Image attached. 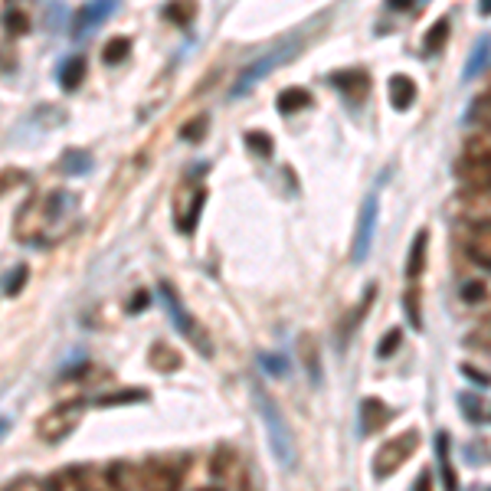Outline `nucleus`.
Listing matches in <instances>:
<instances>
[{
    "label": "nucleus",
    "mask_w": 491,
    "mask_h": 491,
    "mask_svg": "<svg viewBox=\"0 0 491 491\" xmlns=\"http://www.w3.org/2000/svg\"><path fill=\"white\" fill-rule=\"evenodd\" d=\"M76 223V197L69 190H47L20 207L13 237L30 246H53L66 239Z\"/></svg>",
    "instance_id": "nucleus-1"
},
{
    "label": "nucleus",
    "mask_w": 491,
    "mask_h": 491,
    "mask_svg": "<svg viewBox=\"0 0 491 491\" xmlns=\"http://www.w3.org/2000/svg\"><path fill=\"white\" fill-rule=\"evenodd\" d=\"M259 413H263L265 433H269V445H272L275 459H279L285 469H292L298 449H295V439H292V433H289V423H285L279 407H275L265 393H259Z\"/></svg>",
    "instance_id": "nucleus-2"
},
{
    "label": "nucleus",
    "mask_w": 491,
    "mask_h": 491,
    "mask_svg": "<svg viewBox=\"0 0 491 491\" xmlns=\"http://www.w3.org/2000/svg\"><path fill=\"white\" fill-rule=\"evenodd\" d=\"M416 445H419V433H416V429H407V433L387 439V443L377 449V455H374V478L397 475L400 469L409 462V455L416 452Z\"/></svg>",
    "instance_id": "nucleus-3"
},
{
    "label": "nucleus",
    "mask_w": 491,
    "mask_h": 491,
    "mask_svg": "<svg viewBox=\"0 0 491 491\" xmlns=\"http://www.w3.org/2000/svg\"><path fill=\"white\" fill-rule=\"evenodd\" d=\"M82 413H85L82 400H69V403H59V407H53L47 416H39V423H37L39 439H43V443H49V445L63 443L66 435H73V429L79 426Z\"/></svg>",
    "instance_id": "nucleus-4"
},
{
    "label": "nucleus",
    "mask_w": 491,
    "mask_h": 491,
    "mask_svg": "<svg viewBox=\"0 0 491 491\" xmlns=\"http://www.w3.org/2000/svg\"><path fill=\"white\" fill-rule=\"evenodd\" d=\"M161 289V302H164V308H168V314L174 318V328L184 334V338L190 340V344H197L200 348V354H210V340H207V334L200 331V324H197V318L184 308V302H180V295H177V289L170 282H161L158 285Z\"/></svg>",
    "instance_id": "nucleus-5"
},
{
    "label": "nucleus",
    "mask_w": 491,
    "mask_h": 491,
    "mask_svg": "<svg viewBox=\"0 0 491 491\" xmlns=\"http://www.w3.org/2000/svg\"><path fill=\"white\" fill-rule=\"evenodd\" d=\"M455 217L469 229L491 227V187H465L455 197Z\"/></svg>",
    "instance_id": "nucleus-6"
},
{
    "label": "nucleus",
    "mask_w": 491,
    "mask_h": 491,
    "mask_svg": "<svg viewBox=\"0 0 491 491\" xmlns=\"http://www.w3.org/2000/svg\"><path fill=\"white\" fill-rule=\"evenodd\" d=\"M295 49H298V43H289V47H279V49H272V53H265L263 59H255L253 66H246V73L237 79V89H233V95H246L249 89H253V82L265 79L275 66H285V63L295 56Z\"/></svg>",
    "instance_id": "nucleus-7"
},
{
    "label": "nucleus",
    "mask_w": 491,
    "mask_h": 491,
    "mask_svg": "<svg viewBox=\"0 0 491 491\" xmlns=\"http://www.w3.org/2000/svg\"><path fill=\"white\" fill-rule=\"evenodd\" d=\"M377 213H380L377 194H370V197L364 200V210H360L357 237H354V253H350L354 263H364V259H367L370 243H374V233H377Z\"/></svg>",
    "instance_id": "nucleus-8"
},
{
    "label": "nucleus",
    "mask_w": 491,
    "mask_h": 491,
    "mask_svg": "<svg viewBox=\"0 0 491 491\" xmlns=\"http://www.w3.org/2000/svg\"><path fill=\"white\" fill-rule=\"evenodd\" d=\"M115 4L118 0H85L82 7L76 10V17H73V39H85L99 23H105L112 17Z\"/></svg>",
    "instance_id": "nucleus-9"
},
{
    "label": "nucleus",
    "mask_w": 491,
    "mask_h": 491,
    "mask_svg": "<svg viewBox=\"0 0 491 491\" xmlns=\"http://www.w3.org/2000/svg\"><path fill=\"white\" fill-rule=\"evenodd\" d=\"M138 469H142V482L148 491H177L180 475L177 469H170L168 462H148V465H138Z\"/></svg>",
    "instance_id": "nucleus-10"
},
{
    "label": "nucleus",
    "mask_w": 491,
    "mask_h": 491,
    "mask_svg": "<svg viewBox=\"0 0 491 491\" xmlns=\"http://www.w3.org/2000/svg\"><path fill=\"white\" fill-rule=\"evenodd\" d=\"M180 200H184V203H177V227H180V233H194L200 210H203V203H207V190H200V187L187 190Z\"/></svg>",
    "instance_id": "nucleus-11"
},
{
    "label": "nucleus",
    "mask_w": 491,
    "mask_h": 491,
    "mask_svg": "<svg viewBox=\"0 0 491 491\" xmlns=\"http://www.w3.org/2000/svg\"><path fill=\"white\" fill-rule=\"evenodd\" d=\"M465 253H469V259H472L475 265L491 269V227L469 229V233H465Z\"/></svg>",
    "instance_id": "nucleus-12"
},
{
    "label": "nucleus",
    "mask_w": 491,
    "mask_h": 491,
    "mask_svg": "<svg viewBox=\"0 0 491 491\" xmlns=\"http://www.w3.org/2000/svg\"><path fill=\"white\" fill-rule=\"evenodd\" d=\"M390 409L383 400L377 397H367L364 403H360V426H364V433H377V429H383V426L390 423Z\"/></svg>",
    "instance_id": "nucleus-13"
},
{
    "label": "nucleus",
    "mask_w": 491,
    "mask_h": 491,
    "mask_svg": "<svg viewBox=\"0 0 491 491\" xmlns=\"http://www.w3.org/2000/svg\"><path fill=\"white\" fill-rule=\"evenodd\" d=\"M455 174H459L465 187H491V161H469V158H462Z\"/></svg>",
    "instance_id": "nucleus-14"
},
{
    "label": "nucleus",
    "mask_w": 491,
    "mask_h": 491,
    "mask_svg": "<svg viewBox=\"0 0 491 491\" xmlns=\"http://www.w3.org/2000/svg\"><path fill=\"white\" fill-rule=\"evenodd\" d=\"M108 478H112L115 491H148L142 482V469L138 465H112L108 469Z\"/></svg>",
    "instance_id": "nucleus-15"
},
{
    "label": "nucleus",
    "mask_w": 491,
    "mask_h": 491,
    "mask_svg": "<svg viewBox=\"0 0 491 491\" xmlns=\"http://www.w3.org/2000/svg\"><path fill=\"white\" fill-rule=\"evenodd\" d=\"M387 92H390V105H393L397 112H407L416 99V82L409 76H393Z\"/></svg>",
    "instance_id": "nucleus-16"
},
{
    "label": "nucleus",
    "mask_w": 491,
    "mask_h": 491,
    "mask_svg": "<svg viewBox=\"0 0 491 491\" xmlns=\"http://www.w3.org/2000/svg\"><path fill=\"white\" fill-rule=\"evenodd\" d=\"M462 158L469 161H491V132L478 128L465 138V148H462Z\"/></svg>",
    "instance_id": "nucleus-17"
},
{
    "label": "nucleus",
    "mask_w": 491,
    "mask_h": 491,
    "mask_svg": "<svg viewBox=\"0 0 491 491\" xmlns=\"http://www.w3.org/2000/svg\"><path fill=\"white\" fill-rule=\"evenodd\" d=\"M426 243H429V233L426 229H419L413 239V246H409V259H407V275L409 282H416L419 275H423L426 269Z\"/></svg>",
    "instance_id": "nucleus-18"
},
{
    "label": "nucleus",
    "mask_w": 491,
    "mask_h": 491,
    "mask_svg": "<svg viewBox=\"0 0 491 491\" xmlns=\"http://www.w3.org/2000/svg\"><path fill=\"white\" fill-rule=\"evenodd\" d=\"M435 452H439V465H443L445 491H455L459 488V478H455V472H452V455H449V435L445 433H439V439H435Z\"/></svg>",
    "instance_id": "nucleus-19"
},
{
    "label": "nucleus",
    "mask_w": 491,
    "mask_h": 491,
    "mask_svg": "<svg viewBox=\"0 0 491 491\" xmlns=\"http://www.w3.org/2000/svg\"><path fill=\"white\" fill-rule=\"evenodd\" d=\"M459 295H462L465 305H482L491 298V282L488 279H465Z\"/></svg>",
    "instance_id": "nucleus-20"
},
{
    "label": "nucleus",
    "mask_w": 491,
    "mask_h": 491,
    "mask_svg": "<svg viewBox=\"0 0 491 491\" xmlns=\"http://www.w3.org/2000/svg\"><path fill=\"white\" fill-rule=\"evenodd\" d=\"M334 85H338L344 95H350V99H357V95L364 99V92H367V76L357 73V69H354V73H338V76H334Z\"/></svg>",
    "instance_id": "nucleus-21"
},
{
    "label": "nucleus",
    "mask_w": 491,
    "mask_h": 491,
    "mask_svg": "<svg viewBox=\"0 0 491 491\" xmlns=\"http://www.w3.org/2000/svg\"><path fill=\"white\" fill-rule=\"evenodd\" d=\"M82 79H85V59H66V63H63V69H59V85H63V89H69V92H73V89H79V85H82Z\"/></svg>",
    "instance_id": "nucleus-22"
},
{
    "label": "nucleus",
    "mask_w": 491,
    "mask_h": 491,
    "mask_svg": "<svg viewBox=\"0 0 491 491\" xmlns=\"http://www.w3.org/2000/svg\"><path fill=\"white\" fill-rule=\"evenodd\" d=\"M275 105H279V112L282 115H295L298 108H308V105H312V95L305 92V89H285Z\"/></svg>",
    "instance_id": "nucleus-23"
},
{
    "label": "nucleus",
    "mask_w": 491,
    "mask_h": 491,
    "mask_svg": "<svg viewBox=\"0 0 491 491\" xmlns=\"http://www.w3.org/2000/svg\"><path fill=\"white\" fill-rule=\"evenodd\" d=\"M151 367L161 370V374H170V370L180 367V354L177 350H170L168 344H154L151 348Z\"/></svg>",
    "instance_id": "nucleus-24"
},
{
    "label": "nucleus",
    "mask_w": 491,
    "mask_h": 491,
    "mask_svg": "<svg viewBox=\"0 0 491 491\" xmlns=\"http://www.w3.org/2000/svg\"><path fill=\"white\" fill-rule=\"evenodd\" d=\"M132 53V43L125 37H115V39H108L105 43V49H102V63H108V66H118V63H125V56Z\"/></svg>",
    "instance_id": "nucleus-25"
},
{
    "label": "nucleus",
    "mask_w": 491,
    "mask_h": 491,
    "mask_svg": "<svg viewBox=\"0 0 491 491\" xmlns=\"http://www.w3.org/2000/svg\"><path fill=\"white\" fill-rule=\"evenodd\" d=\"M0 289H4V295H10V298L23 292V289H27V265H13V269L4 275Z\"/></svg>",
    "instance_id": "nucleus-26"
},
{
    "label": "nucleus",
    "mask_w": 491,
    "mask_h": 491,
    "mask_svg": "<svg viewBox=\"0 0 491 491\" xmlns=\"http://www.w3.org/2000/svg\"><path fill=\"white\" fill-rule=\"evenodd\" d=\"M302 360L305 367H312L308 374H312L314 383H322V364H318V344H314V338H302Z\"/></svg>",
    "instance_id": "nucleus-27"
},
{
    "label": "nucleus",
    "mask_w": 491,
    "mask_h": 491,
    "mask_svg": "<svg viewBox=\"0 0 491 491\" xmlns=\"http://www.w3.org/2000/svg\"><path fill=\"white\" fill-rule=\"evenodd\" d=\"M194 0H170L168 7H164V17L174 20V23H190L194 20Z\"/></svg>",
    "instance_id": "nucleus-28"
},
{
    "label": "nucleus",
    "mask_w": 491,
    "mask_h": 491,
    "mask_svg": "<svg viewBox=\"0 0 491 491\" xmlns=\"http://www.w3.org/2000/svg\"><path fill=\"white\" fill-rule=\"evenodd\" d=\"M469 118H472L478 128H485V132H491V99L488 95H482V99H475L472 108H469Z\"/></svg>",
    "instance_id": "nucleus-29"
},
{
    "label": "nucleus",
    "mask_w": 491,
    "mask_h": 491,
    "mask_svg": "<svg viewBox=\"0 0 491 491\" xmlns=\"http://www.w3.org/2000/svg\"><path fill=\"white\" fill-rule=\"evenodd\" d=\"M462 413L469 419H475V423H488L491 419V407L478 397H462Z\"/></svg>",
    "instance_id": "nucleus-30"
},
{
    "label": "nucleus",
    "mask_w": 491,
    "mask_h": 491,
    "mask_svg": "<svg viewBox=\"0 0 491 491\" xmlns=\"http://www.w3.org/2000/svg\"><path fill=\"white\" fill-rule=\"evenodd\" d=\"M465 344L475 350H491V318H485V322L465 338Z\"/></svg>",
    "instance_id": "nucleus-31"
},
{
    "label": "nucleus",
    "mask_w": 491,
    "mask_h": 491,
    "mask_svg": "<svg viewBox=\"0 0 491 491\" xmlns=\"http://www.w3.org/2000/svg\"><path fill=\"white\" fill-rule=\"evenodd\" d=\"M89 164H92V158L85 151H69L66 158H63V170H66V174H85Z\"/></svg>",
    "instance_id": "nucleus-32"
},
{
    "label": "nucleus",
    "mask_w": 491,
    "mask_h": 491,
    "mask_svg": "<svg viewBox=\"0 0 491 491\" xmlns=\"http://www.w3.org/2000/svg\"><path fill=\"white\" fill-rule=\"evenodd\" d=\"M407 314H409V322H413V328H423V312H419V289H416V282H413V289H407Z\"/></svg>",
    "instance_id": "nucleus-33"
},
{
    "label": "nucleus",
    "mask_w": 491,
    "mask_h": 491,
    "mask_svg": "<svg viewBox=\"0 0 491 491\" xmlns=\"http://www.w3.org/2000/svg\"><path fill=\"white\" fill-rule=\"evenodd\" d=\"M4 27H7L10 37H20V33H27L30 20H27V13H20V10H7V17H4Z\"/></svg>",
    "instance_id": "nucleus-34"
},
{
    "label": "nucleus",
    "mask_w": 491,
    "mask_h": 491,
    "mask_svg": "<svg viewBox=\"0 0 491 491\" xmlns=\"http://www.w3.org/2000/svg\"><path fill=\"white\" fill-rule=\"evenodd\" d=\"M128 400H148L144 390H125V393H112V397H102L99 407H118V403H128Z\"/></svg>",
    "instance_id": "nucleus-35"
},
{
    "label": "nucleus",
    "mask_w": 491,
    "mask_h": 491,
    "mask_svg": "<svg viewBox=\"0 0 491 491\" xmlns=\"http://www.w3.org/2000/svg\"><path fill=\"white\" fill-rule=\"evenodd\" d=\"M246 142H249V148H253V151L263 154V158H269V154H272V138H269L265 132H249V138H246Z\"/></svg>",
    "instance_id": "nucleus-36"
},
{
    "label": "nucleus",
    "mask_w": 491,
    "mask_h": 491,
    "mask_svg": "<svg viewBox=\"0 0 491 491\" xmlns=\"http://www.w3.org/2000/svg\"><path fill=\"white\" fill-rule=\"evenodd\" d=\"M400 340H403V334H400L397 328L390 331L387 338L380 340V350H377V357H393L397 354V348H400Z\"/></svg>",
    "instance_id": "nucleus-37"
},
{
    "label": "nucleus",
    "mask_w": 491,
    "mask_h": 491,
    "mask_svg": "<svg viewBox=\"0 0 491 491\" xmlns=\"http://www.w3.org/2000/svg\"><path fill=\"white\" fill-rule=\"evenodd\" d=\"M203 132H207V118H203V115H200V118H194L190 125H184V128H180V134H184V142H197V138H200Z\"/></svg>",
    "instance_id": "nucleus-38"
},
{
    "label": "nucleus",
    "mask_w": 491,
    "mask_h": 491,
    "mask_svg": "<svg viewBox=\"0 0 491 491\" xmlns=\"http://www.w3.org/2000/svg\"><path fill=\"white\" fill-rule=\"evenodd\" d=\"M445 33H449V23H445V20H439V23H435V27L429 30V39H426V49H435V47H439V43H443V39H445Z\"/></svg>",
    "instance_id": "nucleus-39"
},
{
    "label": "nucleus",
    "mask_w": 491,
    "mask_h": 491,
    "mask_svg": "<svg viewBox=\"0 0 491 491\" xmlns=\"http://www.w3.org/2000/svg\"><path fill=\"white\" fill-rule=\"evenodd\" d=\"M485 56H488V43H482V47L475 49V56H472V66L465 69V76L472 79V76H475V73H478V69H482V66H485Z\"/></svg>",
    "instance_id": "nucleus-40"
},
{
    "label": "nucleus",
    "mask_w": 491,
    "mask_h": 491,
    "mask_svg": "<svg viewBox=\"0 0 491 491\" xmlns=\"http://www.w3.org/2000/svg\"><path fill=\"white\" fill-rule=\"evenodd\" d=\"M148 302H151V295H148V292H138V295H134V302L128 305V312H142V308Z\"/></svg>",
    "instance_id": "nucleus-41"
},
{
    "label": "nucleus",
    "mask_w": 491,
    "mask_h": 491,
    "mask_svg": "<svg viewBox=\"0 0 491 491\" xmlns=\"http://www.w3.org/2000/svg\"><path fill=\"white\" fill-rule=\"evenodd\" d=\"M413 491H433V475H429V472L419 475V478H416V485H413Z\"/></svg>",
    "instance_id": "nucleus-42"
},
{
    "label": "nucleus",
    "mask_w": 491,
    "mask_h": 491,
    "mask_svg": "<svg viewBox=\"0 0 491 491\" xmlns=\"http://www.w3.org/2000/svg\"><path fill=\"white\" fill-rule=\"evenodd\" d=\"M462 374H469V377L475 380V383H482V387H488L491 383V377H485V374H478L475 367H462Z\"/></svg>",
    "instance_id": "nucleus-43"
},
{
    "label": "nucleus",
    "mask_w": 491,
    "mask_h": 491,
    "mask_svg": "<svg viewBox=\"0 0 491 491\" xmlns=\"http://www.w3.org/2000/svg\"><path fill=\"white\" fill-rule=\"evenodd\" d=\"M7 433H10V419H7V416H0V443L7 439Z\"/></svg>",
    "instance_id": "nucleus-44"
},
{
    "label": "nucleus",
    "mask_w": 491,
    "mask_h": 491,
    "mask_svg": "<svg viewBox=\"0 0 491 491\" xmlns=\"http://www.w3.org/2000/svg\"><path fill=\"white\" fill-rule=\"evenodd\" d=\"M409 4H413V0H390V7L393 10H407Z\"/></svg>",
    "instance_id": "nucleus-45"
},
{
    "label": "nucleus",
    "mask_w": 491,
    "mask_h": 491,
    "mask_svg": "<svg viewBox=\"0 0 491 491\" xmlns=\"http://www.w3.org/2000/svg\"><path fill=\"white\" fill-rule=\"evenodd\" d=\"M478 7H482V13H491V0H478Z\"/></svg>",
    "instance_id": "nucleus-46"
},
{
    "label": "nucleus",
    "mask_w": 491,
    "mask_h": 491,
    "mask_svg": "<svg viewBox=\"0 0 491 491\" xmlns=\"http://www.w3.org/2000/svg\"><path fill=\"white\" fill-rule=\"evenodd\" d=\"M485 95H488V99H491V82H488V92H485Z\"/></svg>",
    "instance_id": "nucleus-47"
},
{
    "label": "nucleus",
    "mask_w": 491,
    "mask_h": 491,
    "mask_svg": "<svg viewBox=\"0 0 491 491\" xmlns=\"http://www.w3.org/2000/svg\"><path fill=\"white\" fill-rule=\"evenodd\" d=\"M200 491H220V488H200Z\"/></svg>",
    "instance_id": "nucleus-48"
},
{
    "label": "nucleus",
    "mask_w": 491,
    "mask_h": 491,
    "mask_svg": "<svg viewBox=\"0 0 491 491\" xmlns=\"http://www.w3.org/2000/svg\"><path fill=\"white\" fill-rule=\"evenodd\" d=\"M85 491H89V488H85Z\"/></svg>",
    "instance_id": "nucleus-49"
}]
</instances>
